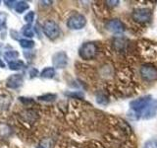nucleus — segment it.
I'll list each match as a JSON object with an SVG mask.
<instances>
[{
	"label": "nucleus",
	"instance_id": "obj_19",
	"mask_svg": "<svg viewBox=\"0 0 157 148\" xmlns=\"http://www.w3.org/2000/svg\"><path fill=\"white\" fill-rule=\"evenodd\" d=\"M18 56H19V52L16 51H9L4 53V57L8 59V60H12V59L18 58Z\"/></svg>",
	"mask_w": 157,
	"mask_h": 148
},
{
	"label": "nucleus",
	"instance_id": "obj_17",
	"mask_svg": "<svg viewBox=\"0 0 157 148\" xmlns=\"http://www.w3.org/2000/svg\"><path fill=\"white\" fill-rule=\"evenodd\" d=\"M20 46L24 48H33L34 47V42L31 41V39H20Z\"/></svg>",
	"mask_w": 157,
	"mask_h": 148
},
{
	"label": "nucleus",
	"instance_id": "obj_25",
	"mask_svg": "<svg viewBox=\"0 0 157 148\" xmlns=\"http://www.w3.org/2000/svg\"><path fill=\"white\" fill-rule=\"evenodd\" d=\"M29 74H31V77H36V74H37V70L36 69H32L31 71H29Z\"/></svg>",
	"mask_w": 157,
	"mask_h": 148
},
{
	"label": "nucleus",
	"instance_id": "obj_18",
	"mask_svg": "<svg viewBox=\"0 0 157 148\" xmlns=\"http://www.w3.org/2000/svg\"><path fill=\"white\" fill-rule=\"evenodd\" d=\"M96 102L99 104V105H106L108 103V98L105 94L99 93V94H97V96H96Z\"/></svg>",
	"mask_w": 157,
	"mask_h": 148
},
{
	"label": "nucleus",
	"instance_id": "obj_13",
	"mask_svg": "<svg viewBox=\"0 0 157 148\" xmlns=\"http://www.w3.org/2000/svg\"><path fill=\"white\" fill-rule=\"evenodd\" d=\"M125 47H126V43L123 39H120V38H117L115 39L114 41V48L116 49L117 51H122L125 49Z\"/></svg>",
	"mask_w": 157,
	"mask_h": 148
},
{
	"label": "nucleus",
	"instance_id": "obj_3",
	"mask_svg": "<svg viewBox=\"0 0 157 148\" xmlns=\"http://www.w3.org/2000/svg\"><path fill=\"white\" fill-rule=\"evenodd\" d=\"M97 51L98 48L94 43H86L81 47L78 54L85 60H90V59H92L96 56Z\"/></svg>",
	"mask_w": 157,
	"mask_h": 148
},
{
	"label": "nucleus",
	"instance_id": "obj_2",
	"mask_svg": "<svg viewBox=\"0 0 157 148\" xmlns=\"http://www.w3.org/2000/svg\"><path fill=\"white\" fill-rule=\"evenodd\" d=\"M152 100L151 96L147 95V96H144L140 97L136 100H134L130 103V107L132 111V113H136L137 118H140V115L144 113V109L147 107V105L150 103V101Z\"/></svg>",
	"mask_w": 157,
	"mask_h": 148
},
{
	"label": "nucleus",
	"instance_id": "obj_8",
	"mask_svg": "<svg viewBox=\"0 0 157 148\" xmlns=\"http://www.w3.org/2000/svg\"><path fill=\"white\" fill-rule=\"evenodd\" d=\"M105 28H106L107 31H109L111 33H114V34L122 33V32L125 31L124 24H123L122 21H120L119 19H112V20H109V21L106 23Z\"/></svg>",
	"mask_w": 157,
	"mask_h": 148
},
{
	"label": "nucleus",
	"instance_id": "obj_27",
	"mask_svg": "<svg viewBox=\"0 0 157 148\" xmlns=\"http://www.w3.org/2000/svg\"><path fill=\"white\" fill-rule=\"evenodd\" d=\"M36 148H44V147H43V146H41V145H39V146H37Z\"/></svg>",
	"mask_w": 157,
	"mask_h": 148
},
{
	"label": "nucleus",
	"instance_id": "obj_15",
	"mask_svg": "<svg viewBox=\"0 0 157 148\" xmlns=\"http://www.w3.org/2000/svg\"><path fill=\"white\" fill-rule=\"evenodd\" d=\"M9 68L11 70H20L22 69V67L24 66V62L21 60H14V61H10L9 62Z\"/></svg>",
	"mask_w": 157,
	"mask_h": 148
},
{
	"label": "nucleus",
	"instance_id": "obj_24",
	"mask_svg": "<svg viewBox=\"0 0 157 148\" xmlns=\"http://www.w3.org/2000/svg\"><path fill=\"white\" fill-rule=\"evenodd\" d=\"M5 3H6V5H7L8 7L12 8V7L14 6V4H15V5L17 4V1H5Z\"/></svg>",
	"mask_w": 157,
	"mask_h": 148
},
{
	"label": "nucleus",
	"instance_id": "obj_21",
	"mask_svg": "<svg viewBox=\"0 0 157 148\" xmlns=\"http://www.w3.org/2000/svg\"><path fill=\"white\" fill-rule=\"evenodd\" d=\"M24 20L26 21V23H28V25H31L34 20V13L29 12L28 14H26V16L24 17Z\"/></svg>",
	"mask_w": 157,
	"mask_h": 148
},
{
	"label": "nucleus",
	"instance_id": "obj_10",
	"mask_svg": "<svg viewBox=\"0 0 157 148\" xmlns=\"http://www.w3.org/2000/svg\"><path fill=\"white\" fill-rule=\"evenodd\" d=\"M24 77L22 74H13L7 79L6 86L10 89H18L23 85Z\"/></svg>",
	"mask_w": 157,
	"mask_h": 148
},
{
	"label": "nucleus",
	"instance_id": "obj_7",
	"mask_svg": "<svg viewBox=\"0 0 157 148\" xmlns=\"http://www.w3.org/2000/svg\"><path fill=\"white\" fill-rule=\"evenodd\" d=\"M52 63L55 68L62 69L65 68L68 64V56L65 51H59L56 52L52 56Z\"/></svg>",
	"mask_w": 157,
	"mask_h": 148
},
{
	"label": "nucleus",
	"instance_id": "obj_1",
	"mask_svg": "<svg viewBox=\"0 0 157 148\" xmlns=\"http://www.w3.org/2000/svg\"><path fill=\"white\" fill-rule=\"evenodd\" d=\"M140 75L146 82L157 81V67L151 63H144L140 68Z\"/></svg>",
	"mask_w": 157,
	"mask_h": 148
},
{
	"label": "nucleus",
	"instance_id": "obj_26",
	"mask_svg": "<svg viewBox=\"0 0 157 148\" xmlns=\"http://www.w3.org/2000/svg\"><path fill=\"white\" fill-rule=\"evenodd\" d=\"M0 67H2V68L5 67V63L1 60V59H0Z\"/></svg>",
	"mask_w": 157,
	"mask_h": 148
},
{
	"label": "nucleus",
	"instance_id": "obj_22",
	"mask_svg": "<svg viewBox=\"0 0 157 148\" xmlns=\"http://www.w3.org/2000/svg\"><path fill=\"white\" fill-rule=\"evenodd\" d=\"M145 146H146L145 148H157V136L153 137L151 140H149Z\"/></svg>",
	"mask_w": 157,
	"mask_h": 148
},
{
	"label": "nucleus",
	"instance_id": "obj_11",
	"mask_svg": "<svg viewBox=\"0 0 157 148\" xmlns=\"http://www.w3.org/2000/svg\"><path fill=\"white\" fill-rule=\"evenodd\" d=\"M54 75H55V69L53 67H45L40 73V76L46 79H51L54 77Z\"/></svg>",
	"mask_w": 157,
	"mask_h": 148
},
{
	"label": "nucleus",
	"instance_id": "obj_14",
	"mask_svg": "<svg viewBox=\"0 0 157 148\" xmlns=\"http://www.w3.org/2000/svg\"><path fill=\"white\" fill-rule=\"evenodd\" d=\"M22 34H23V36L27 37V38H33L34 35L33 30L31 25H26V26H24L22 29Z\"/></svg>",
	"mask_w": 157,
	"mask_h": 148
},
{
	"label": "nucleus",
	"instance_id": "obj_23",
	"mask_svg": "<svg viewBox=\"0 0 157 148\" xmlns=\"http://www.w3.org/2000/svg\"><path fill=\"white\" fill-rule=\"evenodd\" d=\"M106 4L108 5V6L115 7V6H117L118 4H119V1H118V0H116V1H106Z\"/></svg>",
	"mask_w": 157,
	"mask_h": 148
},
{
	"label": "nucleus",
	"instance_id": "obj_5",
	"mask_svg": "<svg viewBox=\"0 0 157 148\" xmlns=\"http://www.w3.org/2000/svg\"><path fill=\"white\" fill-rule=\"evenodd\" d=\"M86 25V19L82 14L76 13L68 19L67 26L71 30H81Z\"/></svg>",
	"mask_w": 157,
	"mask_h": 148
},
{
	"label": "nucleus",
	"instance_id": "obj_12",
	"mask_svg": "<svg viewBox=\"0 0 157 148\" xmlns=\"http://www.w3.org/2000/svg\"><path fill=\"white\" fill-rule=\"evenodd\" d=\"M29 4L25 1H19L17 2V4L15 5V10H16V12L19 13V14H22L23 12L26 11L27 9H29Z\"/></svg>",
	"mask_w": 157,
	"mask_h": 148
},
{
	"label": "nucleus",
	"instance_id": "obj_9",
	"mask_svg": "<svg viewBox=\"0 0 157 148\" xmlns=\"http://www.w3.org/2000/svg\"><path fill=\"white\" fill-rule=\"evenodd\" d=\"M157 113V100L156 99H152L150 103L147 105V107L144 109V113H142V118L144 120H150L153 118Z\"/></svg>",
	"mask_w": 157,
	"mask_h": 148
},
{
	"label": "nucleus",
	"instance_id": "obj_4",
	"mask_svg": "<svg viewBox=\"0 0 157 148\" xmlns=\"http://www.w3.org/2000/svg\"><path fill=\"white\" fill-rule=\"evenodd\" d=\"M42 30L45 36L50 39H55L60 35V28H59L58 24L51 20H48L43 24Z\"/></svg>",
	"mask_w": 157,
	"mask_h": 148
},
{
	"label": "nucleus",
	"instance_id": "obj_6",
	"mask_svg": "<svg viewBox=\"0 0 157 148\" xmlns=\"http://www.w3.org/2000/svg\"><path fill=\"white\" fill-rule=\"evenodd\" d=\"M132 17L137 23H147L151 19V11L148 8H137L134 10Z\"/></svg>",
	"mask_w": 157,
	"mask_h": 148
},
{
	"label": "nucleus",
	"instance_id": "obj_16",
	"mask_svg": "<svg viewBox=\"0 0 157 148\" xmlns=\"http://www.w3.org/2000/svg\"><path fill=\"white\" fill-rule=\"evenodd\" d=\"M56 98H57V96L55 94H45V95L39 96L38 100L43 101V102H53V101H55Z\"/></svg>",
	"mask_w": 157,
	"mask_h": 148
},
{
	"label": "nucleus",
	"instance_id": "obj_20",
	"mask_svg": "<svg viewBox=\"0 0 157 148\" xmlns=\"http://www.w3.org/2000/svg\"><path fill=\"white\" fill-rule=\"evenodd\" d=\"M7 22V13L0 11V30L5 29Z\"/></svg>",
	"mask_w": 157,
	"mask_h": 148
}]
</instances>
